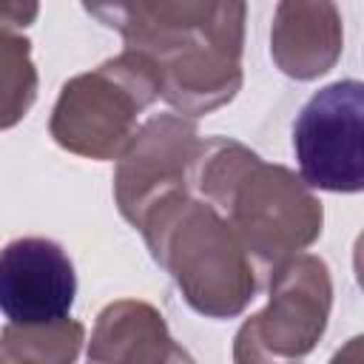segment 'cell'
<instances>
[{
    "label": "cell",
    "mask_w": 364,
    "mask_h": 364,
    "mask_svg": "<svg viewBox=\"0 0 364 364\" xmlns=\"http://www.w3.org/2000/svg\"><path fill=\"white\" fill-rule=\"evenodd\" d=\"M31 43L0 28V128H11L26 117L37 97V71Z\"/></svg>",
    "instance_id": "30bf717a"
},
{
    "label": "cell",
    "mask_w": 364,
    "mask_h": 364,
    "mask_svg": "<svg viewBox=\"0 0 364 364\" xmlns=\"http://www.w3.org/2000/svg\"><path fill=\"white\" fill-rule=\"evenodd\" d=\"M299 176L318 191L364 188V85L338 80L316 91L293 122Z\"/></svg>",
    "instance_id": "277c9868"
},
{
    "label": "cell",
    "mask_w": 364,
    "mask_h": 364,
    "mask_svg": "<svg viewBox=\"0 0 364 364\" xmlns=\"http://www.w3.org/2000/svg\"><path fill=\"white\" fill-rule=\"evenodd\" d=\"M159 65L145 51L128 48L63 85L51 136L65 151L117 159L136 134L139 114L159 97Z\"/></svg>",
    "instance_id": "3957f363"
},
{
    "label": "cell",
    "mask_w": 364,
    "mask_h": 364,
    "mask_svg": "<svg viewBox=\"0 0 364 364\" xmlns=\"http://www.w3.org/2000/svg\"><path fill=\"white\" fill-rule=\"evenodd\" d=\"M199 139L196 125L176 114L148 119L117 156L114 196L122 216L136 228L142 213L173 191L188 188V165Z\"/></svg>",
    "instance_id": "8992f818"
},
{
    "label": "cell",
    "mask_w": 364,
    "mask_h": 364,
    "mask_svg": "<svg viewBox=\"0 0 364 364\" xmlns=\"http://www.w3.org/2000/svg\"><path fill=\"white\" fill-rule=\"evenodd\" d=\"M37 17V0H0V26H28Z\"/></svg>",
    "instance_id": "8fae6325"
},
{
    "label": "cell",
    "mask_w": 364,
    "mask_h": 364,
    "mask_svg": "<svg viewBox=\"0 0 364 364\" xmlns=\"http://www.w3.org/2000/svg\"><path fill=\"white\" fill-rule=\"evenodd\" d=\"M74 296V264L54 239L23 236L0 250V313L11 324L63 321Z\"/></svg>",
    "instance_id": "52a82bcc"
},
{
    "label": "cell",
    "mask_w": 364,
    "mask_h": 364,
    "mask_svg": "<svg viewBox=\"0 0 364 364\" xmlns=\"http://www.w3.org/2000/svg\"><path fill=\"white\" fill-rule=\"evenodd\" d=\"M88 358H114L122 344H136V358H145L139 344H148L159 358H188L165 330L162 316L145 301H117L100 313Z\"/></svg>",
    "instance_id": "9c48e42d"
},
{
    "label": "cell",
    "mask_w": 364,
    "mask_h": 364,
    "mask_svg": "<svg viewBox=\"0 0 364 364\" xmlns=\"http://www.w3.org/2000/svg\"><path fill=\"white\" fill-rule=\"evenodd\" d=\"M330 270L318 256H293L273 270L267 307L242 324L236 361L293 358L313 350L330 316Z\"/></svg>",
    "instance_id": "5b68a950"
},
{
    "label": "cell",
    "mask_w": 364,
    "mask_h": 364,
    "mask_svg": "<svg viewBox=\"0 0 364 364\" xmlns=\"http://www.w3.org/2000/svg\"><path fill=\"white\" fill-rule=\"evenodd\" d=\"M188 191L213 205L262 267H279L321 233V202L284 165H267L242 142L213 136L196 145Z\"/></svg>",
    "instance_id": "6da1fadb"
},
{
    "label": "cell",
    "mask_w": 364,
    "mask_h": 364,
    "mask_svg": "<svg viewBox=\"0 0 364 364\" xmlns=\"http://www.w3.org/2000/svg\"><path fill=\"white\" fill-rule=\"evenodd\" d=\"M344 48L341 17L333 0H282L270 28V54L293 80L330 71Z\"/></svg>",
    "instance_id": "ba28073f"
},
{
    "label": "cell",
    "mask_w": 364,
    "mask_h": 364,
    "mask_svg": "<svg viewBox=\"0 0 364 364\" xmlns=\"http://www.w3.org/2000/svg\"><path fill=\"white\" fill-rule=\"evenodd\" d=\"M136 228L196 313L236 316L256 296L253 259L239 236L213 205L191 196L188 188L154 202Z\"/></svg>",
    "instance_id": "7a4b0ae2"
}]
</instances>
